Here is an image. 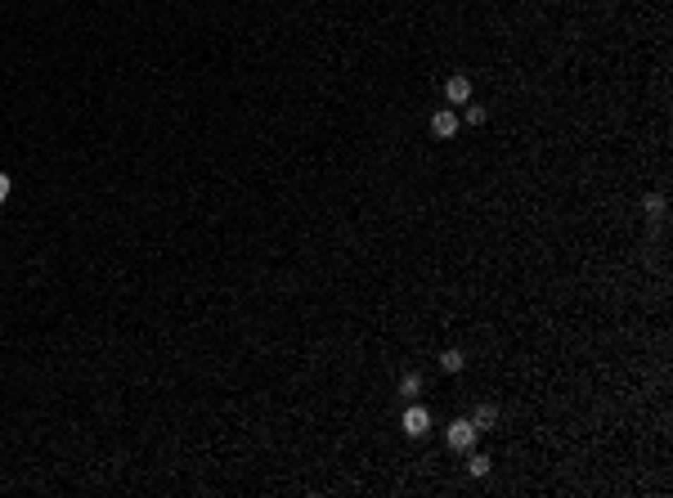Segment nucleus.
Instances as JSON below:
<instances>
[{
    "instance_id": "obj_1",
    "label": "nucleus",
    "mask_w": 673,
    "mask_h": 498,
    "mask_svg": "<svg viewBox=\"0 0 673 498\" xmlns=\"http://www.w3.org/2000/svg\"><path fill=\"white\" fill-rule=\"evenodd\" d=\"M476 435H481V431L471 427V418H458V422H449L445 444H449V449H458V454H467V449L476 444Z\"/></svg>"
},
{
    "instance_id": "obj_2",
    "label": "nucleus",
    "mask_w": 673,
    "mask_h": 498,
    "mask_svg": "<svg viewBox=\"0 0 673 498\" xmlns=\"http://www.w3.org/2000/svg\"><path fill=\"white\" fill-rule=\"evenodd\" d=\"M400 427H404V435H413V440H418V435L431 431V413H426L422 404H409V409H404V418H400Z\"/></svg>"
},
{
    "instance_id": "obj_3",
    "label": "nucleus",
    "mask_w": 673,
    "mask_h": 498,
    "mask_svg": "<svg viewBox=\"0 0 673 498\" xmlns=\"http://www.w3.org/2000/svg\"><path fill=\"white\" fill-rule=\"evenodd\" d=\"M431 130L440 139H454L458 135V113L454 108H440V113H431Z\"/></svg>"
},
{
    "instance_id": "obj_4",
    "label": "nucleus",
    "mask_w": 673,
    "mask_h": 498,
    "mask_svg": "<svg viewBox=\"0 0 673 498\" xmlns=\"http://www.w3.org/2000/svg\"><path fill=\"white\" fill-rule=\"evenodd\" d=\"M445 99L449 104H467L471 99V77H467V72H458V77L445 81Z\"/></svg>"
},
{
    "instance_id": "obj_5",
    "label": "nucleus",
    "mask_w": 673,
    "mask_h": 498,
    "mask_svg": "<svg viewBox=\"0 0 673 498\" xmlns=\"http://www.w3.org/2000/svg\"><path fill=\"white\" fill-rule=\"evenodd\" d=\"M471 427H476V431H494V427H498V409H494V404H481V409L471 413Z\"/></svg>"
},
{
    "instance_id": "obj_6",
    "label": "nucleus",
    "mask_w": 673,
    "mask_h": 498,
    "mask_svg": "<svg viewBox=\"0 0 673 498\" xmlns=\"http://www.w3.org/2000/svg\"><path fill=\"white\" fill-rule=\"evenodd\" d=\"M440 368H445V373H462V368H467V355H462V350H445V355H440Z\"/></svg>"
},
{
    "instance_id": "obj_7",
    "label": "nucleus",
    "mask_w": 673,
    "mask_h": 498,
    "mask_svg": "<svg viewBox=\"0 0 673 498\" xmlns=\"http://www.w3.org/2000/svg\"><path fill=\"white\" fill-rule=\"evenodd\" d=\"M467 471H471V476H476V480H485V476H489V471H494V463H489V458H485V454H471V458H467Z\"/></svg>"
},
{
    "instance_id": "obj_8",
    "label": "nucleus",
    "mask_w": 673,
    "mask_h": 498,
    "mask_svg": "<svg viewBox=\"0 0 673 498\" xmlns=\"http://www.w3.org/2000/svg\"><path fill=\"white\" fill-rule=\"evenodd\" d=\"M642 211L651 216V220H665V198H660V193H651V198H642Z\"/></svg>"
},
{
    "instance_id": "obj_9",
    "label": "nucleus",
    "mask_w": 673,
    "mask_h": 498,
    "mask_svg": "<svg viewBox=\"0 0 673 498\" xmlns=\"http://www.w3.org/2000/svg\"><path fill=\"white\" fill-rule=\"evenodd\" d=\"M418 391H422V378H418V373H404V378H400V395H418Z\"/></svg>"
},
{
    "instance_id": "obj_10",
    "label": "nucleus",
    "mask_w": 673,
    "mask_h": 498,
    "mask_svg": "<svg viewBox=\"0 0 673 498\" xmlns=\"http://www.w3.org/2000/svg\"><path fill=\"white\" fill-rule=\"evenodd\" d=\"M485 117H489L485 108H476V104L467 99V126H485Z\"/></svg>"
},
{
    "instance_id": "obj_11",
    "label": "nucleus",
    "mask_w": 673,
    "mask_h": 498,
    "mask_svg": "<svg viewBox=\"0 0 673 498\" xmlns=\"http://www.w3.org/2000/svg\"><path fill=\"white\" fill-rule=\"evenodd\" d=\"M9 189H14V180H9L5 171H0V202H5V198H9Z\"/></svg>"
}]
</instances>
